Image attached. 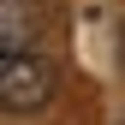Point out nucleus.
Returning a JSON list of instances; mask_svg holds the SVG:
<instances>
[{"label":"nucleus","instance_id":"nucleus-1","mask_svg":"<svg viewBox=\"0 0 125 125\" xmlns=\"http://www.w3.org/2000/svg\"><path fill=\"white\" fill-rule=\"evenodd\" d=\"M54 60L48 54H0V107L6 113H42L54 101Z\"/></svg>","mask_w":125,"mask_h":125},{"label":"nucleus","instance_id":"nucleus-2","mask_svg":"<svg viewBox=\"0 0 125 125\" xmlns=\"http://www.w3.org/2000/svg\"><path fill=\"white\" fill-rule=\"evenodd\" d=\"M42 18H48V12H42L36 0H0V54H36Z\"/></svg>","mask_w":125,"mask_h":125},{"label":"nucleus","instance_id":"nucleus-3","mask_svg":"<svg viewBox=\"0 0 125 125\" xmlns=\"http://www.w3.org/2000/svg\"><path fill=\"white\" fill-rule=\"evenodd\" d=\"M119 54H125V30H119Z\"/></svg>","mask_w":125,"mask_h":125}]
</instances>
